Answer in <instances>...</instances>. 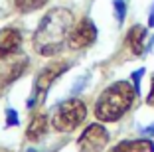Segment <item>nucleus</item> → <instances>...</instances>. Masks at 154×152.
<instances>
[{"mask_svg": "<svg viewBox=\"0 0 154 152\" xmlns=\"http://www.w3.org/2000/svg\"><path fill=\"white\" fill-rule=\"evenodd\" d=\"M14 2L20 12H34V10H40L42 6L48 4V0H14Z\"/></svg>", "mask_w": 154, "mask_h": 152, "instance_id": "12", "label": "nucleus"}, {"mask_svg": "<svg viewBox=\"0 0 154 152\" xmlns=\"http://www.w3.org/2000/svg\"><path fill=\"white\" fill-rule=\"evenodd\" d=\"M146 105L154 109V77H152V81H150V93H148V97H146Z\"/></svg>", "mask_w": 154, "mask_h": 152, "instance_id": "16", "label": "nucleus"}, {"mask_svg": "<svg viewBox=\"0 0 154 152\" xmlns=\"http://www.w3.org/2000/svg\"><path fill=\"white\" fill-rule=\"evenodd\" d=\"M113 6H115L117 20H119V22H122V20H125V14H127V6H125V2H122V0H115Z\"/></svg>", "mask_w": 154, "mask_h": 152, "instance_id": "13", "label": "nucleus"}, {"mask_svg": "<svg viewBox=\"0 0 154 152\" xmlns=\"http://www.w3.org/2000/svg\"><path fill=\"white\" fill-rule=\"evenodd\" d=\"M28 61L26 59H18V61H10V63H2L0 67V89L6 85H10L12 81H16L20 75L24 73Z\"/></svg>", "mask_w": 154, "mask_h": 152, "instance_id": "8", "label": "nucleus"}, {"mask_svg": "<svg viewBox=\"0 0 154 152\" xmlns=\"http://www.w3.org/2000/svg\"><path fill=\"white\" fill-rule=\"evenodd\" d=\"M48 125H50V119H48V115H44V113L36 115V116L32 119V123L28 125V129H26L28 140H32V142L40 140L42 136L48 132Z\"/></svg>", "mask_w": 154, "mask_h": 152, "instance_id": "10", "label": "nucleus"}, {"mask_svg": "<svg viewBox=\"0 0 154 152\" xmlns=\"http://www.w3.org/2000/svg\"><path fill=\"white\" fill-rule=\"evenodd\" d=\"M148 26L154 28V4H152V8H150V14H148Z\"/></svg>", "mask_w": 154, "mask_h": 152, "instance_id": "17", "label": "nucleus"}, {"mask_svg": "<svg viewBox=\"0 0 154 152\" xmlns=\"http://www.w3.org/2000/svg\"><path fill=\"white\" fill-rule=\"evenodd\" d=\"M144 75V69H136L132 73V87H134L136 93H140V77Z\"/></svg>", "mask_w": 154, "mask_h": 152, "instance_id": "15", "label": "nucleus"}, {"mask_svg": "<svg viewBox=\"0 0 154 152\" xmlns=\"http://www.w3.org/2000/svg\"><path fill=\"white\" fill-rule=\"evenodd\" d=\"M18 123H20L18 113L14 111V109H8V111H6V126H16Z\"/></svg>", "mask_w": 154, "mask_h": 152, "instance_id": "14", "label": "nucleus"}, {"mask_svg": "<svg viewBox=\"0 0 154 152\" xmlns=\"http://www.w3.org/2000/svg\"><path fill=\"white\" fill-rule=\"evenodd\" d=\"M73 28V14L67 8H54L45 14L34 34V48L40 55H57L67 44Z\"/></svg>", "mask_w": 154, "mask_h": 152, "instance_id": "1", "label": "nucleus"}, {"mask_svg": "<svg viewBox=\"0 0 154 152\" xmlns=\"http://www.w3.org/2000/svg\"><path fill=\"white\" fill-rule=\"evenodd\" d=\"M65 69H67V63H63V61H51L50 65H45L44 69L38 73L36 83H34L36 93H44L45 89H50V85L65 71Z\"/></svg>", "mask_w": 154, "mask_h": 152, "instance_id": "6", "label": "nucleus"}, {"mask_svg": "<svg viewBox=\"0 0 154 152\" xmlns=\"http://www.w3.org/2000/svg\"><path fill=\"white\" fill-rule=\"evenodd\" d=\"M134 87H131L127 81H117L101 93L95 103V116L101 123H115L131 109L134 101Z\"/></svg>", "mask_w": 154, "mask_h": 152, "instance_id": "2", "label": "nucleus"}, {"mask_svg": "<svg viewBox=\"0 0 154 152\" xmlns=\"http://www.w3.org/2000/svg\"><path fill=\"white\" fill-rule=\"evenodd\" d=\"M144 40H146V28L140 24H134L127 34V44L134 55H140L144 51Z\"/></svg>", "mask_w": 154, "mask_h": 152, "instance_id": "9", "label": "nucleus"}, {"mask_svg": "<svg viewBox=\"0 0 154 152\" xmlns=\"http://www.w3.org/2000/svg\"><path fill=\"white\" fill-rule=\"evenodd\" d=\"M107 144H109V132L99 123L89 125L77 140L79 152H103Z\"/></svg>", "mask_w": 154, "mask_h": 152, "instance_id": "4", "label": "nucleus"}, {"mask_svg": "<svg viewBox=\"0 0 154 152\" xmlns=\"http://www.w3.org/2000/svg\"><path fill=\"white\" fill-rule=\"evenodd\" d=\"M95 40H97V26L93 24L91 18H83L81 22H77V26L71 28L67 45L71 49H83V48H89Z\"/></svg>", "mask_w": 154, "mask_h": 152, "instance_id": "5", "label": "nucleus"}, {"mask_svg": "<svg viewBox=\"0 0 154 152\" xmlns=\"http://www.w3.org/2000/svg\"><path fill=\"white\" fill-rule=\"evenodd\" d=\"M22 45V34L16 28H2L0 30V57H10Z\"/></svg>", "mask_w": 154, "mask_h": 152, "instance_id": "7", "label": "nucleus"}, {"mask_svg": "<svg viewBox=\"0 0 154 152\" xmlns=\"http://www.w3.org/2000/svg\"><path fill=\"white\" fill-rule=\"evenodd\" d=\"M87 116V107L81 99H69L61 103L51 115V125L59 132H71L85 121Z\"/></svg>", "mask_w": 154, "mask_h": 152, "instance_id": "3", "label": "nucleus"}, {"mask_svg": "<svg viewBox=\"0 0 154 152\" xmlns=\"http://www.w3.org/2000/svg\"><path fill=\"white\" fill-rule=\"evenodd\" d=\"M144 150L154 152V146L148 140H125L113 148V152H144Z\"/></svg>", "mask_w": 154, "mask_h": 152, "instance_id": "11", "label": "nucleus"}]
</instances>
